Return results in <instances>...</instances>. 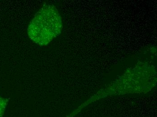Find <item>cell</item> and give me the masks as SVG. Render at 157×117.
<instances>
[{
  "mask_svg": "<svg viewBox=\"0 0 157 117\" xmlns=\"http://www.w3.org/2000/svg\"><path fill=\"white\" fill-rule=\"evenodd\" d=\"M61 17L53 5L46 4L37 12L27 29L29 37L40 46L47 45L61 32Z\"/></svg>",
  "mask_w": 157,
  "mask_h": 117,
  "instance_id": "6da1fadb",
  "label": "cell"
},
{
  "mask_svg": "<svg viewBox=\"0 0 157 117\" xmlns=\"http://www.w3.org/2000/svg\"><path fill=\"white\" fill-rule=\"evenodd\" d=\"M6 101L0 96V117H2L6 106Z\"/></svg>",
  "mask_w": 157,
  "mask_h": 117,
  "instance_id": "7a4b0ae2",
  "label": "cell"
}]
</instances>
